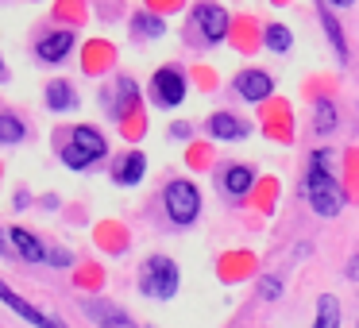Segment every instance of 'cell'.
<instances>
[{"mask_svg":"<svg viewBox=\"0 0 359 328\" xmlns=\"http://www.w3.org/2000/svg\"><path fill=\"white\" fill-rule=\"evenodd\" d=\"M0 301H8L12 313H16V317H24L27 324H35V328H66L58 317H47V313H39L32 301H24V297H20L16 289H8L4 282H0Z\"/></svg>","mask_w":359,"mask_h":328,"instance_id":"obj_10","label":"cell"},{"mask_svg":"<svg viewBox=\"0 0 359 328\" xmlns=\"http://www.w3.org/2000/svg\"><path fill=\"white\" fill-rule=\"evenodd\" d=\"M81 309H86V317H89V320H97L101 328H135V320L128 317V313L120 309V305H112V301H97V297H89V301L81 305Z\"/></svg>","mask_w":359,"mask_h":328,"instance_id":"obj_12","label":"cell"},{"mask_svg":"<svg viewBox=\"0 0 359 328\" xmlns=\"http://www.w3.org/2000/svg\"><path fill=\"white\" fill-rule=\"evenodd\" d=\"M163 209H166V217H170L178 228H189L197 217H201V189H197L189 178L166 182V189H163Z\"/></svg>","mask_w":359,"mask_h":328,"instance_id":"obj_3","label":"cell"},{"mask_svg":"<svg viewBox=\"0 0 359 328\" xmlns=\"http://www.w3.org/2000/svg\"><path fill=\"white\" fill-rule=\"evenodd\" d=\"M305 201H309V209L317 212L320 220H332L344 212V186L340 178H336V166H332V151L320 147L313 151L309 158V170H305Z\"/></svg>","mask_w":359,"mask_h":328,"instance_id":"obj_1","label":"cell"},{"mask_svg":"<svg viewBox=\"0 0 359 328\" xmlns=\"http://www.w3.org/2000/svg\"><path fill=\"white\" fill-rule=\"evenodd\" d=\"M313 328H340V297H336V294H320L317 297Z\"/></svg>","mask_w":359,"mask_h":328,"instance_id":"obj_17","label":"cell"},{"mask_svg":"<svg viewBox=\"0 0 359 328\" xmlns=\"http://www.w3.org/2000/svg\"><path fill=\"white\" fill-rule=\"evenodd\" d=\"M263 47L271 50V55H286L290 47H294V35H290L286 24H266L263 27Z\"/></svg>","mask_w":359,"mask_h":328,"instance_id":"obj_19","label":"cell"},{"mask_svg":"<svg viewBox=\"0 0 359 328\" xmlns=\"http://www.w3.org/2000/svg\"><path fill=\"white\" fill-rule=\"evenodd\" d=\"M320 24H325V35H328V43H332V50H336V58L340 62H348V39H344V27L336 24V16H332V8H328L325 0H320Z\"/></svg>","mask_w":359,"mask_h":328,"instance_id":"obj_16","label":"cell"},{"mask_svg":"<svg viewBox=\"0 0 359 328\" xmlns=\"http://www.w3.org/2000/svg\"><path fill=\"white\" fill-rule=\"evenodd\" d=\"M189 86H186V74L178 70V66H163V70H155V78H151V101L158 104V109H178L182 101H186Z\"/></svg>","mask_w":359,"mask_h":328,"instance_id":"obj_6","label":"cell"},{"mask_svg":"<svg viewBox=\"0 0 359 328\" xmlns=\"http://www.w3.org/2000/svg\"><path fill=\"white\" fill-rule=\"evenodd\" d=\"M47 104L55 112H70V109H78V93H74L70 81H50L47 86Z\"/></svg>","mask_w":359,"mask_h":328,"instance_id":"obj_18","label":"cell"},{"mask_svg":"<svg viewBox=\"0 0 359 328\" xmlns=\"http://www.w3.org/2000/svg\"><path fill=\"white\" fill-rule=\"evenodd\" d=\"M336 124H340V112H336L332 101H317V104H313V132L328 135V132H336Z\"/></svg>","mask_w":359,"mask_h":328,"instance_id":"obj_20","label":"cell"},{"mask_svg":"<svg viewBox=\"0 0 359 328\" xmlns=\"http://www.w3.org/2000/svg\"><path fill=\"white\" fill-rule=\"evenodd\" d=\"M70 50H74V32H47V35H39V39H35V58H39V62H47V66L62 62Z\"/></svg>","mask_w":359,"mask_h":328,"instance_id":"obj_11","label":"cell"},{"mask_svg":"<svg viewBox=\"0 0 359 328\" xmlns=\"http://www.w3.org/2000/svg\"><path fill=\"white\" fill-rule=\"evenodd\" d=\"M232 93L240 97V101L248 104H263L266 97L274 93V78L266 70H255V66H248V70H240L232 78Z\"/></svg>","mask_w":359,"mask_h":328,"instance_id":"obj_7","label":"cell"},{"mask_svg":"<svg viewBox=\"0 0 359 328\" xmlns=\"http://www.w3.org/2000/svg\"><path fill=\"white\" fill-rule=\"evenodd\" d=\"M132 32L140 35V39H158V35L166 32V24H163V16H155V12H135Z\"/></svg>","mask_w":359,"mask_h":328,"instance_id":"obj_21","label":"cell"},{"mask_svg":"<svg viewBox=\"0 0 359 328\" xmlns=\"http://www.w3.org/2000/svg\"><path fill=\"white\" fill-rule=\"evenodd\" d=\"M104 104H109V116H116V120H124L128 112H132V104L140 101V86H135L132 78H116V86L112 89H104Z\"/></svg>","mask_w":359,"mask_h":328,"instance_id":"obj_14","label":"cell"},{"mask_svg":"<svg viewBox=\"0 0 359 328\" xmlns=\"http://www.w3.org/2000/svg\"><path fill=\"white\" fill-rule=\"evenodd\" d=\"M47 263L50 266H70L74 255H70V251H47Z\"/></svg>","mask_w":359,"mask_h":328,"instance_id":"obj_24","label":"cell"},{"mask_svg":"<svg viewBox=\"0 0 359 328\" xmlns=\"http://www.w3.org/2000/svg\"><path fill=\"white\" fill-rule=\"evenodd\" d=\"M251 186H255V170H251L248 163H228L224 170H220V193L232 197V201L248 197Z\"/></svg>","mask_w":359,"mask_h":328,"instance_id":"obj_8","label":"cell"},{"mask_svg":"<svg viewBox=\"0 0 359 328\" xmlns=\"http://www.w3.org/2000/svg\"><path fill=\"white\" fill-rule=\"evenodd\" d=\"M182 286V271L170 255H147L140 266V294L151 301H170Z\"/></svg>","mask_w":359,"mask_h":328,"instance_id":"obj_2","label":"cell"},{"mask_svg":"<svg viewBox=\"0 0 359 328\" xmlns=\"http://www.w3.org/2000/svg\"><path fill=\"white\" fill-rule=\"evenodd\" d=\"M27 135L24 120L12 116V112H0V143H20Z\"/></svg>","mask_w":359,"mask_h":328,"instance_id":"obj_22","label":"cell"},{"mask_svg":"<svg viewBox=\"0 0 359 328\" xmlns=\"http://www.w3.org/2000/svg\"><path fill=\"white\" fill-rule=\"evenodd\" d=\"M328 8H351V4H355V0H325Z\"/></svg>","mask_w":359,"mask_h":328,"instance_id":"obj_27","label":"cell"},{"mask_svg":"<svg viewBox=\"0 0 359 328\" xmlns=\"http://www.w3.org/2000/svg\"><path fill=\"white\" fill-rule=\"evenodd\" d=\"M8 235H12V247H16L27 263H47V247L39 243V235H35V232H27V228H12Z\"/></svg>","mask_w":359,"mask_h":328,"instance_id":"obj_15","label":"cell"},{"mask_svg":"<svg viewBox=\"0 0 359 328\" xmlns=\"http://www.w3.org/2000/svg\"><path fill=\"white\" fill-rule=\"evenodd\" d=\"M205 132H209L212 139L236 143V139H248V135H251V124L243 116H236V112H212L209 124H205Z\"/></svg>","mask_w":359,"mask_h":328,"instance_id":"obj_9","label":"cell"},{"mask_svg":"<svg viewBox=\"0 0 359 328\" xmlns=\"http://www.w3.org/2000/svg\"><path fill=\"white\" fill-rule=\"evenodd\" d=\"M228 27H232V16H228L224 4H217V0H201V4H194V12H189V32H197L201 43H209V47L224 43Z\"/></svg>","mask_w":359,"mask_h":328,"instance_id":"obj_5","label":"cell"},{"mask_svg":"<svg viewBox=\"0 0 359 328\" xmlns=\"http://www.w3.org/2000/svg\"><path fill=\"white\" fill-rule=\"evenodd\" d=\"M8 240H12V235H4V232H0V255H12V247H8Z\"/></svg>","mask_w":359,"mask_h":328,"instance_id":"obj_28","label":"cell"},{"mask_svg":"<svg viewBox=\"0 0 359 328\" xmlns=\"http://www.w3.org/2000/svg\"><path fill=\"white\" fill-rule=\"evenodd\" d=\"M282 294H286V282H282L278 274H263V278H259V297H263V301H278Z\"/></svg>","mask_w":359,"mask_h":328,"instance_id":"obj_23","label":"cell"},{"mask_svg":"<svg viewBox=\"0 0 359 328\" xmlns=\"http://www.w3.org/2000/svg\"><path fill=\"white\" fill-rule=\"evenodd\" d=\"M104 155H109V143H104V135L89 124L74 128L70 143L62 147V163L70 166V170H86V166H93L97 158H104Z\"/></svg>","mask_w":359,"mask_h":328,"instance_id":"obj_4","label":"cell"},{"mask_svg":"<svg viewBox=\"0 0 359 328\" xmlns=\"http://www.w3.org/2000/svg\"><path fill=\"white\" fill-rule=\"evenodd\" d=\"M143 174H147V155H143V151H128V155H120L116 166H112V182L124 186V189L140 186Z\"/></svg>","mask_w":359,"mask_h":328,"instance_id":"obj_13","label":"cell"},{"mask_svg":"<svg viewBox=\"0 0 359 328\" xmlns=\"http://www.w3.org/2000/svg\"><path fill=\"white\" fill-rule=\"evenodd\" d=\"M170 135H174V139H189V135H194V128H189V124H174Z\"/></svg>","mask_w":359,"mask_h":328,"instance_id":"obj_26","label":"cell"},{"mask_svg":"<svg viewBox=\"0 0 359 328\" xmlns=\"http://www.w3.org/2000/svg\"><path fill=\"white\" fill-rule=\"evenodd\" d=\"M344 274H348L351 282H359V255H351V259H348V266H344Z\"/></svg>","mask_w":359,"mask_h":328,"instance_id":"obj_25","label":"cell"},{"mask_svg":"<svg viewBox=\"0 0 359 328\" xmlns=\"http://www.w3.org/2000/svg\"><path fill=\"white\" fill-rule=\"evenodd\" d=\"M0 78H4V62H0Z\"/></svg>","mask_w":359,"mask_h":328,"instance_id":"obj_29","label":"cell"}]
</instances>
